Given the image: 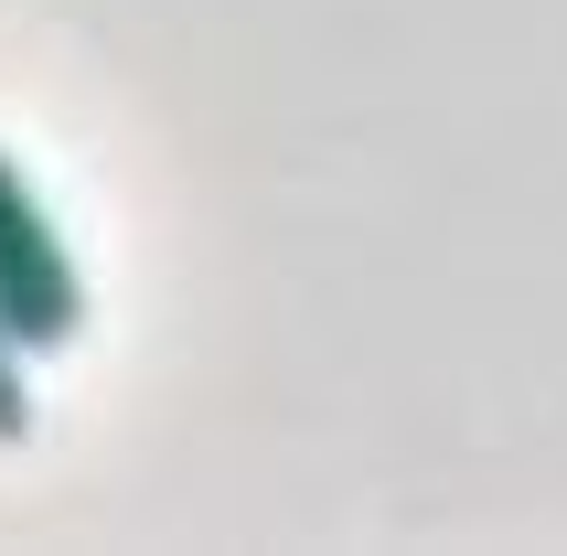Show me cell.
Listing matches in <instances>:
<instances>
[{
	"mask_svg": "<svg viewBox=\"0 0 567 556\" xmlns=\"http://www.w3.org/2000/svg\"><path fill=\"white\" fill-rule=\"evenodd\" d=\"M32 429V385H22V342L0 332V439H22Z\"/></svg>",
	"mask_w": 567,
	"mask_h": 556,
	"instance_id": "obj_2",
	"label": "cell"
},
{
	"mask_svg": "<svg viewBox=\"0 0 567 556\" xmlns=\"http://www.w3.org/2000/svg\"><path fill=\"white\" fill-rule=\"evenodd\" d=\"M86 321V289H75V257L54 247V225L32 204L22 161L0 151V332L22 342V353H64Z\"/></svg>",
	"mask_w": 567,
	"mask_h": 556,
	"instance_id": "obj_1",
	"label": "cell"
}]
</instances>
